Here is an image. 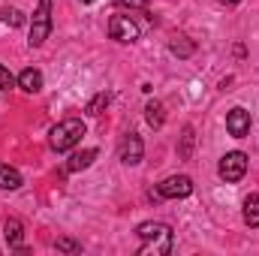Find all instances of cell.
<instances>
[{
  "mask_svg": "<svg viewBox=\"0 0 259 256\" xmlns=\"http://www.w3.org/2000/svg\"><path fill=\"white\" fill-rule=\"evenodd\" d=\"M84 121L81 118H66L61 121L58 127H52L49 133V142H52V148L55 151H69V148H75L78 142H81V136H84Z\"/></svg>",
  "mask_w": 259,
  "mask_h": 256,
  "instance_id": "cell-1",
  "label": "cell"
},
{
  "mask_svg": "<svg viewBox=\"0 0 259 256\" xmlns=\"http://www.w3.org/2000/svg\"><path fill=\"white\" fill-rule=\"evenodd\" d=\"M136 235L145 241V250H154V253H169L172 250V229L166 223L148 220V223H142L136 229Z\"/></svg>",
  "mask_w": 259,
  "mask_h": 256,
  "instance_id": "cell-2",
  "label": "cell"
},
{
  "mask_svg": "<svg viewBox=\"0 0 259 256\" xmlns=\"http://www.w3.org/2000/svg\"><path fill=\"white\" fill-rule=\"evenodd\" d=\"M49 33H52V0H39L36 12L30 18V36H27L30 49H39L49 39Z\"/></svg>",
  "mask_w": 259,
  "mask_h": 256,
  "instance_id": "cell-3",
  "label": "cell"
},
{
  "mask_svg": "<svg viewBox=\"0 0 259 256\" xmlns=\"http://www.w3.org/2000/svg\"><path fill=\"white\" fill-rule=\"evenodd\" d=\"M217 172H220V178H223V181L235 184V181H241V178H244V172H247V157H244L241 151H229V154H223V157H220Z\"/></svg>",
  "mask_w": 259,
  "mask_h": 256,
  "instance_id": "cell-4",
  "label": "cell"
},
{
  "mask_svg": "<svg viewBox=\"0 0 259 256\" xmlns=\"http://www.w3.org/2000/svg\"><path fill=\"white\" fill-rule=\"evenodd\" d=\"M193 193V181L190 175H169L160 187H157V196L160 199H184Z\"/></svg>",
  "mask_w": 259,
  "mask_h": 256,
  "instance_id": "cell-5",
  "label": "cell"
},
{
  "mask_svg": "<svg viewBox=\"0 0 259 256\" xmlns=\"http://www.w3.org/2000/svg\"><path fill=\"white\" fill-rule=\"evenodd\" d=\"M109 36L118 42H136L139 39V24L130 15H112L109 18Z\"/></svg>",
  "mask_w": 259,
  "mask_h": 256,
  "instance_id": "cell-6",
  "label": "cell"
},
{
  "mask_svg": "<svg viewBox=\"0 0 259 256\" xmlns=\"http://www.w3.org/2000/svg\"><path fill=\"white\" fill-rule=\"evenodd\" d=\"M118 157H121V163H127V166H139V163H142V157H145V145H142V139H139L136 133H127V136L121 139Z\"/></svg>",
  "mask_w": 259,
  "mask_h": 256,
  "instance_id": "cell-7",
  "label": "cell"
},
{
  "mask_svg": "<svg viewBox=\"0 0 259 256\" xmlns=\"http://www.w3.org/2000/svg\"><path fill=\"white\" fill-rule=\"evenodd\" d=\"M226 130H229V136L244 139V136L250 133V112H247V109H241V106L229 109V112H226Z\"/></svg>",
  "mask_w": 259,
  "mask_h": 256,
  "instance_id": "cell-8",
  "label": "cell"
},
{
  "mask_svg": "<svg viewBox=\"0 0 259 256\" xmlns=\"http://www.w3.org/2000/svg\"><path fill=\"white\" fill-rule=\"evenodd\" d=\"M18 88H21L24 94H39V91H42V72H39V69H21Z\"/></svg>",
  "mask_w": 259,
  "mask_h": 256,
  "instance_id": "cell-9",
  "label": "cell"
},
{
  "mask_svg": "<svg viewBox=\"0 0 259 256\" xmlns=\"http://www.w3.org/2000/svg\"><path fill=\"white\" fill-rule=\"evenodd\" d=\"M94 160H97V151H94V148H84V151H78V154H72V157L66 160V172H81V169H88Z\"/></svg>",
  "mask_w": 259,
  "mask_h": 256,
  "instance_id": "cell-10",
  "label": "cell"
},
{
  "mask_svg": "<svg viewBox=\"0 0 259 256\" xmlns=\"http://www.w3.org/2000/svg\"><path fill=\"white\" fill-rule=\"evenodd\" d=\"M21 187V172L9 163H0V190H18Z\"/></svg>",
  "mask_w": 259,
  "mask_h": 256,
  "instance_id": "cell-11",
  "label": "cell"
},
{
  "mask_svg": "<svg viewBox=\"0 0 259 256\" xmlns=\"http://www.w3.org/2000/svg\"><path fill=\"white\" fill-rule=\"evenodd\" d=\"M3 238L9 241V247H21V241H24V226H21V220H6L3 223Z\"/></svg>",
  "mask_w": 259,
  "mask_h": 256,
  "instance_id": "cell-12",
  "label": "cell"
},
{
  "mask_svg": "<svg viewBox=\"0 0 259 256\" xmlns=\"http://www.w3.org/2000/svg\"><path fill=\"white\" fill-rule=\"evenodd\" d=\"M145 121H148L154 130H160L163 124H166V109H163L160 100H151V103L145 106Z\"/></svg>",
  "mask_w": 259,
  "mask_h": 256,
  "instance_id": "cell-13",
  "label": "cell"
},
{
  "mask_svg": "<svg viewBox=\"0 0 259 256\" xmlns=\"http://www.w3.org/2000/svg\"><path fill=\"white\" fill-rule=\"evenodd\" d=\"M241 214H244V223L256 229L259 226V193H250V196L244 199V211H241Z\"/></svg>",
  "mask_w": 259,
  "mask_h": 256,
  "instance_id": "cell-14",
  "label": "cell"
},
{
  "mask_svg": "<svg viewBox=\"0 0 259 256\" xmlns=\"http://www.w3.org/2000/svg\"><path fill=\"white\" fill-rule=\"evenodd\" d=\"M169 52H172V55H178V58H190V55H193V42H190V39H184V36H181V39H172Z\"/></svg>",
  "mask_w": 259,
  "mask_h": 256,
  "instance_id": "cell-15",
  "label": "cell"
},
{
  "mask_svg": "<svg viewBox=\"0 0 259 256\" xmlns=\"http://www.w3.org/2000/svg\"><path fill=\"white\" fill-rule=\"evenodd\" d=\"M103 106H109V94H97V97H94V100H91V103H88V109H84V112H88V115H94V118H97V115H100V112H103Z\"/></svg>",
  "mask_w": 259,
  "mask_h": 256,
  "instance_id": "cell-16",
  "label": "cell"
},
{
  "mask_svg": "<svg viewBox=\"0 0 259 256\" xmlns=\"http://www.w3.org/2000/svg\"><path fill=\"white\" fill-rule=\"evenodd\" d=\"M15 84H18V78L0 64V91H9V88H15Z\"/></svg>",
  "mask_w": 259,
  "mask_h": 256,
  "instance_id": "cell-17",
  "label": "cell"
},
{
  "mask_svg": "<svg viewBox=\"0 0 259 256\" xmlns=\"http://www.w3.org/2000/svg\"><path fill=\"white\" fill-rule=\"evenodd\" d=\"M58 250H64V253H81V244L78 241H72V238H58V244H55Z\"/></svg>",
  "mask_w": 259,
  "mask_h": 256,
  "instance_id": "cell-18",
  "label": "cell"
},
{
  "mask_svg": "<svg viewBox=\"0 0 259 256\" xmlns=\"http://www.w3.org/2000/svg\"><path fill=\"white\" fill-rule=\"evenodd\" d=\"M3 21H6L9 27H18V24H24V15H21L18 9H6V12H3Z\"/></svg>",
  "mask_w": 259,
  "mask_h": 256,
  "instance_id": "cell-19",
  "label": "cell"
},
{
  "mask_svg": "<svg viewBox=\"0 0 259 256\" xmlns=\"http://www.w3.org/2000/svg\"><path fill=\"white\" fill-rule=\"evenodd\" d=\"M190 148H193V127H184V142H181V157L184 160L190 157Z\"/></svg>",
  "mask_w": 259,
  "mask_h": 256,
  "instance_id": "cell-20",
  "label": "cell"
},
{
  "mask_svg": "<svg viewBox=\"0 0 259 256\" xmlns=\"http://www.w3.org/2000/svg\"><path fill=\"white\" fill-rule=\"evenodd\" d=\"M118 6H133V9H148V0H115Z\"/></svg>",
  "mask_w": 259,
  "mask_h": 256,
  "instance_id": "cell-21",
  "label": "cell"
},
{
  "mask_svg": "<svg viewBox=\"0 0 259 256\" xmlns=\"http://www.w3.org/2000/svg\"><path fill=\"white\" fill-rule=\"evenodd\" d=\"M217 3H220V6H238L241 0H217Z\"/></svg>",
  "mask_w": 259,
  "mask_h": 256,
  "instance_id": "cell-22",
  "label": "cell"
},
{
  "mask_svg": "<svg viewBox=\"0 0 259 256\" xmlns=\"http://www.w3.org/2000/svg\"><path fill=\"white\" fill-rule=\"evenodd\" d=\"M81 3H94V0H81Z\"/></svg>",
  "mask_w": 259,
  "mask_h": 256,
  "instance_id": "cell-23",
  "label": "cell"
}]
</instances>
